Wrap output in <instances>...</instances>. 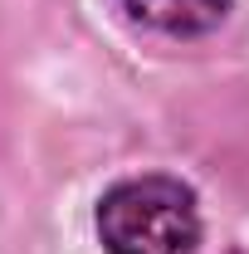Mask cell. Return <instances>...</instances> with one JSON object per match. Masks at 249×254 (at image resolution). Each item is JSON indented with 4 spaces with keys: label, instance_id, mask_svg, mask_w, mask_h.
<instances>
[{
    "label": "cell",
    "instance_id": "obj_1",
    "mask_svg": "<svg viewBox=\"0 0 249 254\" xmlns=\"http://www.w3.org/2000/svg\"><path fill=\"white\" fill-rule=\"evenodd\" d=\"M98 240L108 254H186L200 240L195 190L176 176H132L103 190Z\"/></svg>",
    "mask_w": 249,
    "mask_h": 254
},
{
    "label": "cell",
    "instance_id": "obj_2",
    "mask_svg": "<svg viewBox=\"0 0 249 254\" xmlns=\"http://www.w3.org/2000/svg\"><path fill=\"white\" fill-rule=\"evenodd\" d=\"M123 5L161 34H205L230 15L235 0H123Z\"/></svg>",
    "mask_w": 249,
    "mask_h": 254
}]
</instances>
